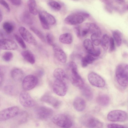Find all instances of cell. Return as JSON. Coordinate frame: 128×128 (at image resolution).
<instances>
[{
    "instance_id": "50",
    "label": "cell",
    "mask_w": 128,
    "mask_h": 128,
    "mask_svg": "<svg viewBox=\"0 0 128 128\" xmlns=\"http://www.w3.org/2000/svg\"><path fill=\"white\" fill-rule=\"evenodd\" d=\"M104 2H105L108 5H110V3L108 2L109 0H103Z\"/></svg>"
},
{
    "instance_id": "32",
    "label": "cell",
    "mask_w": 128,
    "mask_h": 128,
    "mask_svg": "<svg viewBox=\"0 0 128 128\" xmlns=\"http://www.w3.org/2000/svg\"><path fill=\"white\" fill-rule=\"evenodd\" d=\"M110 37L108 36L105 34L101 39L100 44L102 48L105 50H107L109 46Z\"/></svg>"
},
{
    "instance_id": "31",
    "label": "cell",
    "mask_w": 128,
    "mask_h": 128,
    "mask_svg": "<svg viewBox=\"0 0 128 128\" xmlns=\"http://www.w3.org/2000/svg\"><path fill=\"white\" fill-rule=\"evenodd\" d=\"M2 26L4 30L8 34H10L12 32L14 28V24L12 22L8 21L4 22Z\"/></svg>"
},
{
    "instance_id": "26",
    "label": "cell",
    "mask_w": 128,
    "mask_h": 128,
    "mask_svg": "<svg viewBox=\"0 0 128 128\" xmlns=\"http://www.w3.org/2000/svg\"><path fill=\"white\" fill-rule=\"evenodd\" d=\"M60 42L64 44H69L72 41L73 38L72 34L69 33H66L61 35L59 38Z\"/></svg>"
},
{
    "instance_id": "4",
    "label": "cell",
    "mask_w": 128,
    "mask_h": 128,
    "mask_svg": "<svg viewBox=\"0 0 128 128\" xmlns=\"http://www.w3.org/2000/svg\"><path fill=\"white\" fill-rule=\"evenodd\" d=\"M52 121L55 125L62 128H70L72 125L71 119L67 115L64 114L55 115L52 118Z\"/></svg>"
},
{
    "instance_id": "7",
    "label": "cell",
    "mask_w": 128,
    "mask_h": 128,
    "mask_svg": "<svg viewBox=\"0 0 128 128\" xmlns=\"http://www.w3.org/2000/svg\"><path fill=\"white\" fill-rule=\"evenodd\" d=\"M53 111L51 108L46 106L38 107L35 110V115L37 118L44 120H48L52 115Z\"/></svg>"
},
{
    "instance_id": "5",
    "label": "cell",
    "mask_w": 128,
    "mask_h": 128,
    "mask_svg": "<svg viewBox=\"0 0 128 128\" xmlns=\"http://www.w3.org/2000/svg\"><path fill=\"white\" fill-rule=\"evenodd\" d=\"M128 118L127 113L124 111L119 110L111 111L107 116L108 120L112 122H124L127 120Z\"/></svg>"
},
{
    "instance_id": "30",
    "label": "cell",
    "mask_w": 128,
    "mask_h": 128,
    "mask_svg": "<svg viewBox=\"0 0 128 128\" xmlns=\"http://www.w3.org/2000/svg\"><path fill=\"white\" fill-rule=\"evenodd\" d=\"M21 19L24 23L31 25L33 23V21L30 13L27 11H25L22 13L21 16Z\"/></svg>"
},
{
    "instance_id": "23",
    "label": "cell",
    "mask_w": 128,
    "mask_h": 128,
    "mask_svg": "<svg viewBox=\"0 0 128 128\" xmlns=\"http://www.w3.org/2000/svg\"><path fill=\"white\" fill-rule=\"evenodd\" d=\"M96 101L100 105L104 106H106L110 103V98L106 94H101L98 96L96 99Z\"/></svg>"
},
{
    "instance_id": "25",
    "label": "cell",
    "mask_w": 128,
    "mask_h": 128,
    "mask_svg": "<svg viewBox=\"0 0 128 128\" xmlns=\"http://www.w3.org/2000/svg\"><path fill=\"white\" fill-rule=\"evenodd\" d=\"M96 58L88 54L81 59V64L82 67H86L88 64H92L96 60Z\"/></svg>"
},
{
    "instance_id": "12",
    "label": "cell",
    "mask_w": 128,
    "mask_h": 128,
    "mask_svg": "<svg viewBox=\"0 0 128 128\" xmlns=\"http://www.w3.org/2000/svg\"><path fill=\"white\" fill-rule=\"evenodd\" d=\"M84 47L87 50L89 54L96 57L99 56L101 54L100 49L94 48L92 43L89 39H86L83 41Z\"/></svg>"
},
{
    "instance_id": "15",
    "label": "cell",
    "mask_w": 128,
    "mask_h": 128,
    "mask_svg": "<svg viewBox=\"0 0 128 128\" xmlns=\"http://www.w3.org/2000/svg\"><path fill=\"white\" fill-rule=\"evenodd\" d=\"M40 100L41 101L48 104L56 108H59L62 104L60 101L48 94H45L42 96Z\"/></svg>"
},
{
    "instance_id": "2",
    "label": "cell",
    "mask_w": 128,
    "mask_h": 128,
    "mask_svg": "<svg viewBox=\"0 0 128 128\" xmlns=\"http://www.w3.org/2000/svg\"><path fill=\"white\" fill-rule=\"evenodd\" d=\"M90 15L88 12L84 11L79 10L72 13L64 19L65 22L70 25H75L82 23L84 20L89 18Z\"/></svg>"
},
{
    "instance_id": "8",
    "label": "cell",
    "mask_w": 128,
    "mask_h": 128,
    "mask_svg": "<svg viewBox=\"0 0 128 128\" xmlns=\"http://www.w3.org/2000/svg\"><path fill=\"white\" fill-rule=\"evenodd\" d=\"M38 82V79L36 76L28 75L24 78L22 82V87L25 91H29L34 88Z\"/></svg>"
},
{
    "instance_id": "48",
    "label": "cell",
    "mask_w": 128,
    "mask_h": 128,
    "mask_svg": "<svg viewBox=\"0 0 128 128\" xmlns=\"http://www.w3.org/2000/svg\"><path fill=\"white\" fill-rule=\"evenodd\" d=\"M2 19V12L0 9V23L1 22Z\"/></svg>"
},
{
    "instance_id": "37",
    "label": "cell",
    "mask_w": 128,
    "mask_h": 128,
    "mask_svg": "<svg viewBox=\"0 0 128 128\" xmlns=\"http://www.w3.org/2000/svg\"><path fill=\"white\" fill-rule=\"evenodd\" d=\"M38 16L41 24L43 28L46 30H48L49 29V25L48 24L40 12L39 13Z\"/></svg>"
},
{
    "instance_id": "46",
    "label": "cell",
    "mask_w": 128,
    "mask_h": 128,
    "mask_svg": "<svg viewBox=\"0 0 128 128\" xmlns=\"http://www.w3.org/2000/svg\"><path fill=\"white\" fill-rule=\"evenodd\" d=\"M14 5L18 6L21 4V0H9Z\"/></svg>"
},
{
    "instance_id": "35",
    "label": "cell",
    "mask_w": 128,
    "mask_h": 128,
    "mask_svg": "<svg viewBox=\"0 0 128 128\" xmlns=\"http://www.w3.org/2000/svg\"><path fill=\"white\" fill-rule=\"evenodd\" d=\"M28 116L26 112L25 111L21 112L19 115L18 124H22L26 122L27 120Z\"/></svg>"
},
{
    "instance_id": "14",
    "label": "cell",
    "mask_w": 128,
    "mask_h": 128,
    "mask_svg": "<svg viewBox=\"0 0 128 128\" xmlns=\"http://www.w3.org/2000/svg\"><path fill=\"white\" fill-rule=\"evenodd\" d=\"M71 72V82L74 86L80 88L84 84L82 78L78 72L77 67L70 69Z\"/></svg>"
},
{
    "instance_id": "45",
    "label": "cell",
    "mask_w": 128,
    "mask_h": 128,
    "mask_svg": "<svg viewBox=\"0 0 128 128\" xmlns=\"http://www.w3.org/2000/svg\"><path fill=\"white\" fill-rule=\"evenodd\" d=\"M74 31L78 37H80L81 36V32L80 28L79 26H76L74 28Z\"/></svg>"
},
{
    "instance_id": "6",
    "label": "cell",
    "mask_w": 128,
    "mask_h": 128,
    "mask_svg": "<svg viewBox=\"0 0 128 128\" xmlns=\"http://www.w3.org/2000/svg\"><path fill=\"white\" fill-rule=\"evenodd\" d=\"M19 109L17 106H13L0 111V121H4L12 118L17 115Z\"/></svg>"
},
{
    "instance_id": "43",
    "label": "cell",
    "mask_w": 128,
    "mask_h": 128,
    "mask_svg": "<svg viewBox=\"0 0 128 128\" xmlns=\"http://www.w3.org/2000/svg\"><path fill=\"white\" fill-rule=\"evenodd\" d=\"M0 4L6 9L7 12H10V8L8 3L5 0H0Z\"/></svg>"
},
{
    "instance_id": "51",
    "label": "cell",
    "mask_w": 128,
    "mask_h": 128,
    "mask_svg": "<svg viewBox=\"0 0 128 128\" xmlns=\"http://www.w3.org/2000/svg\"><path fill=\"white\" fill-rule=\"evenodd\" d=\"M119 1L122 2H124L125 1V0H118Z\"/></svg>"
},
{
    "instance_id": "29",
    "label": "cell",
    "mask_w": 128,
    "mask_h": 128,
    "mask_svg": "<svg viewBox=\"0 0 128 128\" xmlns=\"http://www.w3.org/2000/svg\"><path fill=\"white\" fill-rule=\"evenodd\" d=\"M28 4L30 12L36 15L38 13V10L36 2L35 0H28Z\"/></svg>"
},
{
    "instance_id": "20",
    "label": "cell",
    "mask_w": 128,
    "mask_h": 128,
    "mask_svg": "<svg viewBox=\"0 0 128 128\" xmlns=\"http://www.w3.org/2000/svg\"><path fill=\"white\" fill-rule=\"evenodd\" d=\"M11 76L12 78L15 81H21L24 76V73L21 69L18 68H14L11 72Z\"/></svg>"
},
{
    "instance_id": "18",
    "label": "cell",
    "mask_w": 128,
    "mask_h": 128,
    "mask_svg": "<svg viewBox=\"0 0 128 128\" xmlns=\"http://www.w3.org/2000/svg\"><path fill=\"white\" fill-rule=\"evenodd\" d=\"M74 108L78 112H81L84 109L86 102L84 100L82 97L77 96L74 99L73 102Z\"/></svg>"
},
{
    "instance_id": "40",
    "label": "cell",
    "mask_w": 128,
    "mask_h": 128,
    "mask_svg": "<svg viewBox=\"0 0 128 128\" xmlns=\"http://www.w3.org/2000/svg\"><path fill=\"white\" fill-rule=\"evenodd\" d=\"M4 90L6 93L9 94H13L15 92V88L12 85H7L5 86Z\"/></svg>"
},
{
    "instance_id": "34",
    "label": "cell",
    "mask_w": 128,
    "mask_h": 128,
    "mask_svg": "<svg viewBox=\"0 0 128 128\" xmlns=\"http://www.w3.org/2000/svg\"><path fill=\"white\" fill-rule=\"evenodd\" d=\"M30 30L42 42L45 40L44 36L41 32L36 28L33 27L30 28Z\"/></svg>"
},
{
    "instance_id": "10",
    "label": "cell",
    "mask_w": 128,
    "mask_h": 128,
    "mask_svg": "<svg viewBox=\"0 0 128 128\" xmlns=\"http://www.w3.org/2000/svg\"><path fill=\"white\" fill-rule=\"evenodd\" d=\"M54 92L58 96H63L66 94L67 87L66 82L55 79L53 85Z\"/></svg>"
},
{
    "instance_id": "44",
    "label": "cell",
    "mask_w": 128,
    "mask_h": 128,
    "mask_svg": "<svg viewBox=\"0 0 128 128\" xmlns=\"http://www.w3.org/2000/svg\"><path fill=\"white\" fill-rule=\"evenodd\" d=\"M107 127L108 128H126L127 127L125 126L115 124L111 123L108 124Z\"/></svg>"
},
{
    "instance_id": "9",
    "label": "cell",
    "mask_w": 128,
    "mask_h": 128,
    "mask_svg": "<svg viewBox=\"0 0 128 128\" xmlns=\"http://www.w3.org/2000/svg\"><path fill=\"white\" fill-rule=\"evenodd\" d=\"M19 101L21 104L26 108H31L35 104V102L34 99L25 91H22L20 93Z\"/></svg>"
},
{
    "instance_id": "52",
    "label": "cell",
    "mask_w": 128,
    "mask_h": 128,
    "mask_svg": "<svg viewBox=\"0 0 128 128\" xmlns=\"http://www.w3.org/2000/svg\"></svg>"
},
{
    "instance_id": "24",
    "label": "cell",
    "mask_w": 128,
    "mask_h": 128,
    "mask_svg": "<svg viewBox=\"0 0 128 128\" xmlns=\"http://www.w3.org/2000/svg\"><path fill=\"white\" fill-rule=\"evenodd\" d=\"M21 54L23 58L28 62L32 64L34 63L35 61L34 56L30 51L26 50L22 51Z\"/></svg>"
},
{
    "instance_id": "22",
    "label": "cell",
    "mask_w": 128,
    "mask_h": 128,
    "mask_svg": "<svg viewBox=\"0 0 128 128\" xmlns=\"http://www.w3.org/2000/svg\"><path fill=\"white\" fill-rule=\"evenodd\" d=\"M84 26L88 30V33H96L101 35V31L100 28L96 24L92 23H86Z\"/></svg>"
},
{
    "instance_id": "42",
    "label": "cell",
    "mask_w": 128,
    "mask_h": 128,
    "mask_svg": "<svg viewBox=\"0 0 128 128\" xmlns=\"http://www.w3.org/2000/svg\"><path fill=\"white\" fill-rule=\"evenodd\" d=\"M109 46V51L112 52L115 49V46L114 41L112 38L111 37L110 38Z\"/></svg>"
},
{
    "instance_id": "27",
    "label": "cell",
    "mask_w": 128,
    "mask_h": 128,
    "mask_svg": "<svg viewBox=\"0 0 128 128\" xmlns=\"http://www.w3.org/2000/svg\"><path fill=\"white\" fill-rule=\"evenodd\" d=\"M49 25H53L56 23L55 18L51 14L45 11L40 12Z\"/></svg>"
},
{
    "instance_id": "38",
    "label": "cell",
    "mask_w": 128,
    "mask_h": 128,
    "mask_svg": "<svg viewBox=\"0 0 128 128\" xmlns=\"http://www.w3.org/2000/svg\"><path fill=\"white\" fill-rule=\"evenodd\" d=\"M14 37L20 46L23 49H26V45L22 38L16 34H14Z\"/></svg>"
},
{
    "instance_id": "3",
    "label": "cell",
    "mask_w": 128,
    "mask_h": 128,
    "mask_svg": "<svg viewBox=\"0 0 128 128\" xmlns=\"http://www.w3.org/2000/svg\"><path fill=\"white\" fill-rule=\"evenodd\" d=\"M80 123L83 126L89 128H102V123L92 115L86 114L80 116L79 118Z\"/></svg>"
},
{
    "instance_id": "21",
    "label": "cell",
    "mask_w": 128,
    "mask_h": 128,
    "mask_svg": "<svg viewBox=\"0 0 128 128\" xmlns=\"http://www.w3.org/2000/svg\"><path fill=\"white\" fill-rule=\"evenodd\" d=\"M82 95L87 100H91L93 97V94L91 88L88 86L84 84L80 88Z\"/></svg>"
},
{
    "instance_id": "28",
    "label": "cell",
    "mask_w": 128,
    "mask_h": 128,
    "mask_svg": "<svg viewBox=\"0 0 128 128\" xmlns=\"http://www.w3.org/2000/svg\"><path fill=\"white\" fill-rule=\"evenodd\" d=\"M113 39L118 47L121 45L122 40V36L121 32L119 30H116L112 32Z\"/></svg>"
},
{
    "instance_id": "16",
    "label": "cell",
    "mask_w": 128,
    "mask_h": 128,
    "mask_svg": "<svg viewBox=\"0 0 128 128\" xmlns=\"http://www.w3.org/2000/svg\"><path fill=\"white\" fill-rule=\"evenodd\" d=\"M18 48V46L14 41L9 39L0 40V48L4 50H14Z\"/></svg>"
},
{
    "instance_id": "17",
    "label": "cell",
    "mask_w": 128,
    "mask_h": 128,
    "mask_svg": "<svg viewBox=\"0 0 128 128\" xmlns=\"http://www.w3.org/2000/svg\"><path fill=\"white\" fill-rule=\"evenodd\" d=\"M52 46L54 55L56 59L62 63L66 62L67 57L65 52L58 46L54 45Z\"/></svg>"
},
{
    "instance_id": "19",
    "label": "cell",
    "mask_w": 128,
    "mask_h": 128,
    "mask_svg": "<svg viewBox=\"0 0 128 128\" xmlns=\"http://www.w3.org/2000/svg\"><path fill=\"white\" fill-rule=\"evenodd\" d=\"M53 74L55 79L66 82L67 76L62 68H58L56 69L54 71Z\"/></svg>"
},
{
    "instance_id": "36",
    "label": "cell",
    "mask_w": 128,
    "mask_h": 128,
    "mask_svg": "<svg viewBox=\"0 0 128 128\" xmlns=\"http://www.w3.org/2000/svg\"><path fill=\"white\" fill-rule=\"evenodd\" d=\"M48 4L51 8L56 11H59L61 8L60 4L56 1H50L48 2Z\"/></svg>"
},
{
    "instance_id": "13",
    "label": "cell",
    "mask_w": 128,
    "mask_h": 128,
    "mask_svg": "<svg viewBox=\"0 0 128 128\" xmlns=\"http://www.w3.org/2000/svg\"><path fill=\"white\" fill-rule=\"evenodd\" d=\"M19 32L23 39L28 43L33 45L37 44L35 38L30 32L25 28L21 27L19 29Z\"/></svg>"
},
{
    "instance_id": "49",
    "label": "cell",
    "mask_w": 128,
    "mask_h": 128,
    "mask_svg": "<svg viewBox=\"0 0 128 128\" xmlns=\"http://www.w3.org/2000/svg\"><path fill=\"white\" fill-rule=\"evenodd\" d=\"M2 74L0 69V83L1 82V81L2 78Z\"/></svg>"
},
{
    "instance_id": "39",
    "label": "cell",
    "mask_w": 128,
    "mask_h": 128,
    "mask_svg": "<svg viewBox=\"0 0 128 128\" xmlns=\"http://www.w3.org/2000/svg\"><path fill=\"white\" fill-rule=\"evenodd\" d=\"M13 56V54L11 52H7L4 54L2 56V58L4 61L9 62L12 60Z\"/></svg>"
},
{
    "instance_id": "33",
    "label": "cell",
    "mask_w": 128,
    "mask_h": 128,
    "mask_svg": "<svg viewBox=\"0 0 128 128\" xmlns=\"http://www.w3.org/2000/svg\"><path fill=\"white\" fill-rule=\"evenodd\" d=\"M100 35L96 33L92 34L90 38L92 43L96 46H98L100 43Z\"/></svg>"
},
{
    "instance_id": "11",
    "label": "cell",
    "mask_w": 128,
    "mask_h": 128,
    "mask_svg": "<svg viewBox=\"0 0 128 128\" xmlns=\"http://www.w3.org/2000/svg\"><path fill=\"white\" fill-rule=\"evenodd\" d=\"M88 79L90 83L96 87L102 88L105 85V82L104 79L94 72L90 73L88 76Z\"/></svg>"
},
{
    "instance_id": "47",
    "label": "cell",
    "mask_w": 128,
    "mask_h": 128,
    "mask_svg": "<svg viewBox=\"0 0 128 128\" xmlns=\"http://www.w3.org/2000/svg\"><path fill=\"white\" fill-rule=\"evenodd\" d=\"M88 33V30L84 26V28L81 33V35L83 37H84Z\"/></svg>"
},
{
    "instance_id": "41",
    "label": "cell",
    "mask_w": 128,
    "mask_h": 128,
    "mask_svg": "<svg viewBox=\"0 0 128 128\" xmlns=\"http://www.w3.org/2000/svg\"><path fill=\"white\" fill-rule=\"evenodd\" d=\"M46 38L47 42L49 45L53 46L55 45L54 38L51 34H48L46 35Z\"/></svg>"
},
{
    "instance_id": "1",
    "label": "cell",
    "mask_w": 128,
    "mask_h": 128,
    "mask_svg": "<svg viewBox=\"0 0 128 128\" xmlns=\"http://www.w3.org/2000/svg\"><path fill=\"white\" fill-rule=\"evenodd\" d=\"M128 65L126 64H120L116 67L115 72V77L118 84L123 87L128 85Z\"/></svg>"
}]
</instances>
